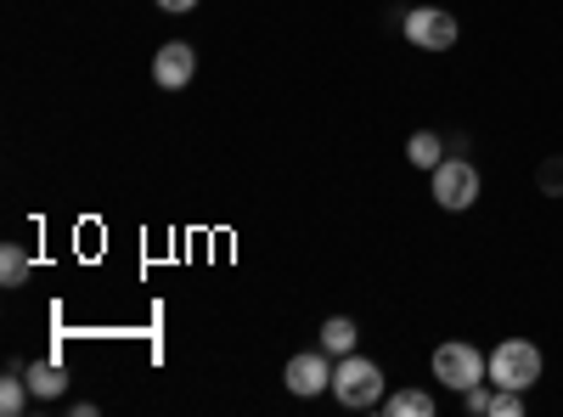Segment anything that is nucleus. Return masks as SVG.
Masks as SVG:
<instances>
[{
	"instance_id": "4",
	"label": "nucleus",
	"mask_w": 563,
	"mask_h": 417,
	"mask_svg": "<svg viewBox=\"0 0 563 417\" xmlns=\"http://www.w3.org/2000/svg\"><path fill=\"white\" fill-rule=\"evenodd\" d=\"M429 193L445 215H462V209H474L479 193H485V175L474 158H445L440 169H429Z\"/></svg>"
},
{
	"instance_id": "1",
	"label": "nucleus",
	"mask_w": 563,
	"mask_h": 417,
	"mask_svg": "<svg viewBox=\"0 0 563 417\" xmlns=\"http://www.w3.org/2000/svg\"><path fill=\"white\" fill-rule=\"evenodd\" d=\"M429 373L440 378V389L451 395H467L474 384H490V355L467 339H445L434 355H429Z\"/></svg>"
},
{
	"instance_id": "13",
	"label": "nucleus",
	"mask_w": 563,
	"mask_h": 417,
	"mask_svg": "<svg viewBox=\"0 0 563 417\" xmlns=\"http://www.w3.org/2000/svg\"><path fill=\"white\" fill-rule=\"evenodd\" d=\"M355 339H361V333H355L350 316H327V321H321V350H327V355H350Z\"/></svg>"
},
{
	"instance_id": "16",
	"label": "nucleus",
	"mask_w": 563,
	"mask_h": 417,
	"mask_svg": "<svg viewBox=\"0 0 563 417\" xmlns=\"http://www.w3.org/2000/svg\"><path fill=\"white\" fill-rule=\"evenodd\" d=\"M462 411H467V417H490V384L467 389V395H462Z\"/></svg>"
},
{
	"instance_id": "2",
	"label": "nucleus",
	"mask_w": 563,
	"mask_h": 417,
	"mask_svg": "<svg viewBox=\"0 0 563 417\" xmlns=\"http://www.w3.org/2000/svg\"><path fill=\"white\" fill-rule=\"evenodd\" d=\"M333 395H339V406H350V411H372V406H384V366L372 361V355H339V366H333Z\"/></svg>"
},
{
	"instance_id": "9",
	"label": "nucleus",
	"mask_w": 563,
	"mask_h": 417,
	"mask_svg": "<svg viewBox=\"0 0 563 417\" xmlns=\"http://www.w3.org/2000/svg\"><path fill=\"white\" fill-rule=\"evenodd\" d=\"M29 378H23V361H12L7 366V378H0V411L7 417H23V406H29Z\"/></svg>"
},
{
	"instance_id": "8",
	"label": "nucleus",
	"mask_w": 563,
	"mask_h": 417,
	"mask_svg": "<svg viewBox=\"0 0 563 417\" xmlns=\"http://www.w3.org/2000/svg\"><path fill=\"white\" fill-rule=\"evenodd\" d=\"M23 378H29L34 400H57V395L68 389V373H63L57 361H34V366H23Z\"/></svg>"
},
{
	"instance_id": "12",
	"label": "nucleus",
	"mask_w": 563,
	"mask_h": 417,
	"mask_svg": "<svg viewBox=\"0 0 563 417\" xmlns=\"http://www.w3.org/2000/svg\"><path fill=\"white\" fill-rule=\"evenodd\" d=\"M384 411L389 417H434V395L429 389H395V395H384Z\"/></svg>"
},
{
	"instance_id": "14",
	"label": "nucleus",
	"mask_w": 563,
	"mask_h": 417,
	"mask_svg": "<svg viewBox=\"0 0 563 417\" xmlns=\"http://www.w3.org/2000/svg\"><path fill=\"white\" fill-rule=\"evenodd\" d=\"M525 389H496L490 384V417H525Z\"/></svg>"
},
{
	"instance_id": "5",
	"label": "nucleus",
	"mask_w": 563,
	"mask_h": 417,
	"mask_svg": "<svg viewBox=\"0 0 563 417\" xmlns=\"http://www.w3.org/2000/svg\"><path fill=\"white\" fill-rule=\"evenodd\" d=\"M400 34L417 45V52H451L456 45V34H462V23L445 12V7H411L406 18H400Z\"/></svg>"
},
{
	"instance_id": "17",
	"label": "nucleus",
	"mask_w": 563,
	"mask_h": 417,
	"mask_svg": "<svg viewBox=\"0 0 563 417\" xmlns=\"http://www.w3.org/2000/svg\"><path fill=\"white\" fill-rule=\"evenodd\" d=\"M153 7H158V12H192L198 0H153Z\"/></svg>"
},
{
	"instance_id": "11",
	"label": "nucleus",
	"mask_w": 563,
	"mask_h": 417,
	"mask_svg": "<svg viewBox=\"0 0 563 417\" xmlns=\"http://www.w3.org/2000/svg\"><path fill=\"white\" fill-rule=\"evenodd\" d=\"M406 158L417 169H440L445 164V142H440V130H417L411 142H406Z\"/></svg>"
},
{
	"instance_id": "3",
	"label": "nucleus",
	"mask_w": 563,
	"mask_h": 417,
	"mask_svg": "<svg viewBox=\"0 0 563 417\" xmlns=\"http://www.w3.org/2000/svg\"><path fill=\"white\" fill-rule=\"evenodd\" d=\"M541 373H547V355L530 339H501L490 350V384L496 389H525L530 395L541 384Z\"/></svg>"
},
{
	"instance_id": "15",
	"label": "nucleus",
	"mask_w": 563,
	"mask_h": 417,
	"mask_svg": "<svg viewBox=\"0 0 563 417\" xmlns=\"http://www.w3.org/2000/svg\"><path fill=\"white\" fill-rule=\"evenodd\" d=\"M536 187H541L547 198H563V158H547V164H541V175H536Z\"/></svg>"
},
{
	"instance_id": "7",
	"label": "nucleus",
	"mask_w": 563,
	"mask_h": 417,
	"mask_svg": "<svg viewBox=\"0 0 563 417\" xmlns=\"http://www.w3.org/2000/svg\"><path fill=\"white\" fill-rule=\"evenodd\" d=\"M192 74H198V52H192V45H186V40L158 45V57H153L158 90H186V85H192Z\"/></svg>"
},
{
	"instance_id": "10",
	"label": "nucleus",
	"mask_w": 563,
	"mask_h": 417,
	"mask_svg": "<svg viewBox=\"0 0 563 417\" xmlns=\"http://www.w3.org/2000/svg\"><path fill=\"white\" fill-rule=\"evenodd\" d=\"M29 271H34V260L23 243H0V288H23Z\"/></svg>"
},
{
	"instance_id": "6",
	"label": "nucleus",
	"mask_w": 563,
	"mask_h": 417,
	"mask_svg": "<svg viewBox=\"0 0 563 417\" xmlns=\"http://www.w3.org/2000/svg\"><path fill=\"white\" fill-rule=\"evenodd\" d=\"M282 384L310 400L321 389H333V361H327V350H305V355H294L288 366H282Z\"/></svg>"
}]
</instances>
